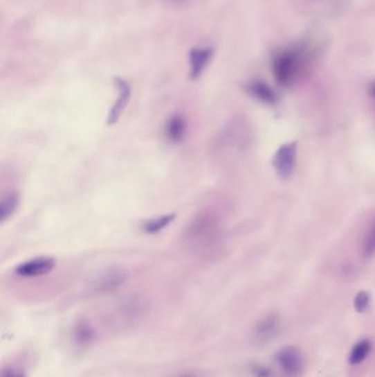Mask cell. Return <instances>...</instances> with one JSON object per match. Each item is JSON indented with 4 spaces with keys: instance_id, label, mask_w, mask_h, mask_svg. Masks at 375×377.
<instances>
[{
    "instance_id": "6da1fadb",
    "label": "cell",
    "mask_w": 375,
    "mask_h": 377,
    "mask_svg": "<svg viewBox=\"0 0 375 377\" xmlns=\"http://www.w3.org/2000/svg\"><path fill=\"white\" fill-rule=\"evenodd\" d=\"M307 44H298L282 50L272 60V72L276 83L282 87H291L302 78L309 65Z\"/></svg>"
},
{
    "instance_id": "7a4b0ae2",
    "label": "cell",
    "mask_w": 375,
    "mask_h": 377,
    "mask_svg": "<svg viewBox=\"0 0 375 377\" xmlns=\"http://www.w3.org/2000/svg\"><path fill=\"white\" fill-rule=\"evenodd\" d=\"M185 240L192 251L201 256H208L221 242V229L217 218L212 213L203 212L190 222Z\"/></svg>"
},
{
    "instance_id": "3957f363",
    "label": "cell",
    "mask_w": 375,
    "mask_h": 377,
    "mask_svg": "<svg viewBox=\"0 0 375 377\" xmlns=\"http://www.w3.org/2000/svg\"><path fill=\"white\" fill-rule=\"evenodd\" d=\"M275 362L285 377H300L304 372V356L300 349L287 345L277 351Z\"/></svg>"
},
{
    "instance_id": "277c9868",
    "label": "cell",
    "mask_w": 375,
    "mask_h": 377,
    "mask_svg": "<svg viewBox=\"0 0 375 377\" xmlns=\"http://www.w3.org/2000/svg\"><path fill=\"white\" fill-rule=\"evenodd\" d=\"M281 320L277 315H268L261 319L251 331L252 342L257 345H264L271 342L279 334Z\"/></svg>"
},
{
    "instance_id": "5b68a950",
    "label": "cell",
    "mask_w": 375,
    "mask_h": 377,
    "mask_svg": "<svg viewBox=\"0 0 375 377\" xmlns=\"http://www.w3.org/2000/svg\"><path fill=\"white\" fill-rule=\"evenodd\" d=\"M298 156V146L295 143H287L280 147L274 155L273 166L281 178H289L294 171Z\"/></svg>"
},
{
    "instance_id": "8992f818",
    "label": "cell",
    "mask_w": 375,
    "mask_h": 377,
    "mask_svg": "<svg viewBox=\"0 0 375 377\" xmlns=\"http://www.w3.org/2000/svg\"><path fill=\"white\" fill-rule=\"evenodd\" d=\"M55 264V259L52 257H38L19 265L16 268V272L21 277H39L53 270Z\"/></svg>"
},
{
    "instance_id": "52a82bcc",
    "label": "cell",
    "mask_w": 375,
    "mask_h": 377,
    "mask_svg": "<svg viewBox=\"0 0 375 377\" xmlns=\"http://www.w3.org/2000/svg\"><path fill=\"white\" fill-rule=\"evenodd\" d=\"M214 50L212 48H195L190 52V76L196 80L203 74L212 60Z\"/></svg>"
},
{
    "instance_id": "ba28073f",
    "label": "cell",
    "mask_w": 375,
    "mask_h": 377,
    "mask_svg": "<svg viewBox=\"0 0 375 377\" xmlns=\"http://www.w3.org/2000/svg\"><path fill=\"white\" fill-rule=\"evenodd\" d=\"M115 82L117 89H118L119 94L118 98L116 100L115 105L110 109L109 117H108L109 125H113L117 123L121 113H122V111L126 108L127 104H128L130 95H131V89H130V87H129L128 82L126 80L117 78Z\"/></svg>"
},
{
    "instance_id": "9c48e42d",
    "label": "cell",
    "mask_w": 375,
    "mask_h": 377,
    "mask_svg": "<svg viewBox=\"0 0 375 377\" xmlns=\"http://www.w3.org/2000/svg\"><path fill=\"white\" fill-rule=\"evenodd\" d=\"M186 121L181 115L170 117L165 126V135L172 143H180L185 136Z\"/></svg>"
},
{
    "instance_id": "30bf717a",
    "label": "cell",
    "mask_w": 375,
    "mask_h": 377,
    "mask_svg": "<svg viewBox=\"0 0 375 377\" xmlns=\"http://www.w3.org/2000/svg\"><path fill=\"white\" fill-rule=\"evenodd\" d=\"M250 94L257 98V100L268 104V105H274L277 102V96L271 87L263 83L261 81H255L249 84L248 87Z\"/></svg>"
},
{
    "instance_id": "8fae6325",
    "label": "cell",
    "mask_w": 375,
    "mask_h": 377,
    "mask_svg": "<svg viewBox=\"0 0 375 377\" xmlns=\"http://www.w3.org/2000/svg\"><path fill=\"white\" fill-rule=\"evenodd\" d=\"M73 339L80 348H89L94 342V330L85 321H80L73 329Z\"/></svg>"
},
{
    "instance_id": "7c38bea8",
    "label": "cell",
    "mask_w": 375,
    "mask_h": 377,
    "mask_svg": "<svg viewBox=\"0 0 375 377\" xmlns=\"http://www.w3.org/2000/svg\"><path fill=\"white\" fill-rule=\"evenodd\" d=\"M372 350V342L370 340L363 339L354 345V348L350 351L348 361L351 365H358L365 361V358L370 354Z\"/></svg>"
},
{
    "instance_id": "4fadbf2b",
    "label": "cell",
    "mask_w": 375,
    "mask_h": 377,
    "mask_svg": "<svg viewBox=\"0 0 375 377\" xmlns=\"http://www.w3.org/2000/svg\"><path fill=\"white\" fill-rule=\"evenodd\" d=\"M176 214H165V216H160V218H152L149 221H145L143 224V229L147 234H156L161 232L162 229L169 227L172 222L174 221Z\"/></svg>"
},
{
    "instance_id": "5bb4252c",
    "label": "cell",
    "mask_w": 375,
    "mask_h": 377,
    "mask_svg": "<svg viewBox=\"0 0 375 377\" xmlns=\"http://www.w3.org/2000/svg\"><path fill=\"white\" fill-rule=\"evenodd\" d=\"M19 205V195L17 193H9L3 197L1 204H0V220L5 222L7 218L14 214L15 211Z\"/></svg>"
},
{
    "instance_id": "9a60e30c",
    "label": "cell",
    "mask_w": 375,
    "mask_h": 377,
    "mask_svg": "<svg viewBox=\"0 0 375 377\" xmlns=\"http://www.w3.org/2000/svg\"><path fill=\"white\" fill-rule=\"evenodd\" d=\"M362 254L365 258L375 256V218L367 229L362 242Z\"/></svg>"
},
{
    "instance_id": "2e32d148",
    "label": "cell",
    "mask_w": 375,
    "mask_h": 377,
    "mask_svg": "<svg viewBox=\"0 0 375 377\" xmlns=\"http://www.w3.org/2000/svg\"><path fill=\"white\" fill-rule=\"evenodd\" d=\"M354 309L360 313H367L370 308L371 298L370 295L367 291H360L354 298Z\"/></svg>"
},
{
    "instance_id": "e0dca14e",
    "label": "cell",
    "mask_w": 375,
    "mask_h": 377,
    "mask_svg": "<svg viewBox=\"0 0 375 377\" xmlns=\"http://www.w3.org/2000/svg\"><path fill=\"white\" fill-rule=\"evenodd\" d=\"M252 377H272L271 369H268L262 364H255L250 369Z\"/></svg>"
},
{
    "instance_id": "ac0fdd59",
    "label": "cell",
    "mask_w": 375,
    "mask_h": 377,
    "mask_svg": "<svg viewBox=\"0 0 375 377\" xmlns=\"http://www.w3.org/2000/svg\"><path fill=\"white\" fill-rule=\"evenodd\" d=\"M0 377H24V373L20 372L18 369H12V367H7L3 369Z\"/></svg>"
},
{
    "instance_id": "d6986e66",
    "label": "cell",
    "mask_w": 375,
    "mask_h": 377,
    "mask_svg": "<svg viewBox=\"0 0 375 377\" xmlns=\"http://www.w3.org/2000/svg\"><path fill=\"white\" fill-rule=\"evenodd\" d=\"M175 377H201V375L197 374V373L193 372H186L182 373V374L176 375Z\"/></svg>"
},
{
    "instance_id": "ffe728a7",
    "label": "cell",
    "mask_w": 375,
    "mask_h": 377,
    "mask_svg": "<svg viewBox=\"0 0 375 377\" xmlns=\"http://www.w3.org/2000/svg\"><path fill=\"white\" fill-rule=\"evenodd\" d=\"M371 94H372L373 97H375V83L372 84V87H371L370 89Z\"/></svg>"
}]
</instances>
